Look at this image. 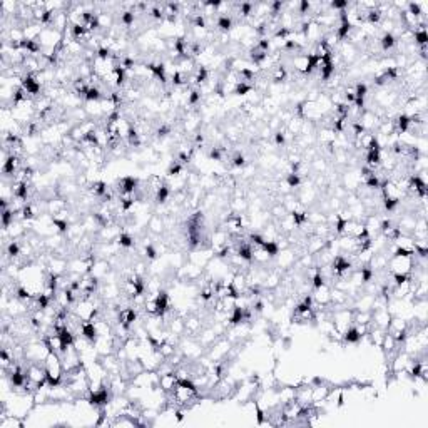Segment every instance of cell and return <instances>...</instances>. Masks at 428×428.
Here are the masks:
<instances>
[{"label":"cell","mask_w":428,"mask_h":428,"mask_svg":"<svg viewBox=\"0 0 428 428\" xmlns=\"http://www.w3.org/2000/svg\"><path fill=\"white\" fill-rule=\"evenodd\" d=\"M184 326H186V335L193 336V338H196V336L203 330L201 316L196 315V313H189L188 316H184Z\"/></svg>","instance_id":"6da1fadb"},{"label":"cell","mask_w":428,"mask_h":428,"mask_svg":"<svg viewBox=\"0 0 428 428\" xmlns=\"http://www.w3.org/2000/svg\"><path fill=\"white\" fill-rule=\"evenodd\" d=\"M372 316H373V325L382 328V330L387 331L388 326H390V321H392V313L388 311V308H383V310H375L372 311Z\"/></svg>","instance_id":"7a4b0ae2"},{"label":"cell","mask_w":428,"mask_h":428,"mask_svg":"<svg viewBox=\"0 0 428 428\" xmlns=\"http://www.w3.org/2000/svg\"><path fill=\"white\" fill-rule=\"evenodd\" d=\"M164 227H166L164 217L158 213H152L149 216V219H147V231L154 236H161L164 232Z\"/></svg>","instance_id":"3957f363"},{"label":"cell","mask_w":428,"mask_h":428,"mask_svg":"<svg viewBox=\"0 0 428 428\" xmlns=\"http://www.w3.org/2000/svg\"><path fill=\"white\" fill-rule=\"evenodd\" d=\"M176 385H178V377H176L174 372L159 375V388H161V392L171 393L174 390Z\"/></svg>","instance_id":"277c9868"},{"label":"cell","mask_w":428,"mask_h":428,"mask_svg":"<svg viewBox=\"0 0 428 428\" xmlns=\"http://www.w3.org/2000/svg\"><path fill=\"white\" fill-rule=\"evenodd\" d=\"M80 336H84L85 340H89L90 343H96L99 340V331L96 328V323L94 321H82V326H80Z\"/></svg>","instance_id":"5b68a950"},{"label":"cell","mask_w":428,"mask_h":428,"mask_svg":"<svg viewBox=\"0 0 428 428\" xmlns=\"http://www.w3.org/2000/svg\"><path fill=\"white\" fill-rule=\"evenodd\" d=\"M269 79H271V82H273V84L281 85L284 80L288 79V69H286V65H284V64L274 65V67L269 70Z\"/></svg>","instance_id":"8992f818"},{"label":"cell","mask_w":428,"mask_h":428,"mask_svg":"<svg viewBox=\"0 0 428 428\" xmlns=\"http://www.w3.org/2000/svg\"><path fill=\"white\" fill-rule=\"evenodd\" d=\"M361 340H363V336L358 333L355 325H350L343 331V335H341V341H343V343H348V345H358Z\"/></svg>","instance_id":"52a82bcc"},{"label":"cell","mask_w":428,"mask_h":428,"mask_svg":"<svg viewBox=\"0 0 428 428\" xmlns=\"http://www.w3.org/2000/svg\"><path fill=\"white\" fill-rule=\"evenodd\" d=\"M216 27L222 34H229L232 28H234V18H232V15H217Z\"/></svg>","instance_id":"ba28073f"}]
</instances>
